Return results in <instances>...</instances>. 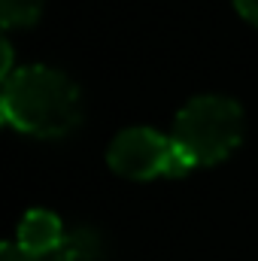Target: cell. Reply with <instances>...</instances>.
<instances>
[{
	"label": "cell",
	"instance_id": "obj_1",
	"mask_svg": "<svg viewBox=\"0 0 258 261\" xmlns=\"http://www.w3.org/2000/svg\"><path fill=\"white\" fill-rule=\"evenodd\" d=\"M3 119L31 137H64L82 122V97L76 82L55 67H18L3 79Z\"/></svg>",
	"mask_w": 258,
	"mask_h": 261
},
{
	"label": "cell",
	"instance_id": "obj_2",
	"mask_svg": "<svg viewBox=\"0 0 258 261\" xmlns=\"http://www.w3.org/2000/svg\"><path fill=\"white\" fill-rule=\"evenodd\" d=\"M243 140V110L237 100L222 94H203L189 100L176 122L173 143L197 164L225 161Z\"/></svg>",
	"mask_w": 258,
	"mask_h": 261
},
{
	"label": "cell",
	"instance_id": "obj_3",
	"mask_svg": "<svg viewBox=\"0 0 258 261\" xmlns=\"http://www.w3.org/2000/svg\"><path fill=\"white\" fill-rule=\"evenodd\" d=\"M107 161L119 176L128 179H155V176H186L194 161L173 143L152 128H128L113 137Z\"/></svg>",
	"mask_w": 258,
	"mask_h": 261
},
{
	"label": "cell",
	"instance_id": "obj_4",
	"mask_svg": "<svg viewBox=\"0 0 258 261\" xmlns=\"http://www.w3.org/2000/svg\"><path fill=\"white\" fill-rule=\"evenodd\" d=\"M64 237L67 234H64L61 219L55 213H49V210H31L18 222V231H15V243L24 252H31V255H37L43 261H49L61 249Z\"/></svg>",
	"mask_w": 258,
	"mask_h": 261
},
{
	"label": "cell",
	"instance_id": "obj_5",
	"mask_svg": "<svg viewBox=\"0 0 258 261\" xmlns=\"http://www.w3.org/2000/svg\"><path fill=\"white\" fill-rule=\"evenodd\" d=\"M100 258V237L91 228H79L70 237H64L61 249L49 261H97Z\"/></svg>",
	"mask_w": 258,
	"mask_h": 261
},
{
	"label": "cell",
	"instance_id": "obj_6",
	"mask_svg": "<svg viewBox=\"0 0 258 261\" xmlns=\"http://www.w3.org/2000/svg\"><path fill=\"white\" fill-rule=\"evenodd\" d=\"M46 0H0V21L6 31L12 28H28L40 18Z\"/></svg>",
	"mask_w": 258,
	"mask_h": 261
},
{
	"label": "cell",
	"instance_id": "obj_7",
	"mask_svg": "<svg viewBox=\"0 0 258 261\" xmlns=\"http://www.w3.org/2000/svg\"><path fill=\"white\" fill-rule=\"evenodd\" d=\"M0 261H43V258L24 252L18 243H3V249H0Z\"/></svg>",
	"mask_w": 258,
	"mask_h": 261
},
{
	"label": "cell",
	"instance_id": "obj_8",
	"mask_svg": "<svg viewBox=\"0 0 258 261\" xmlns=\"http://www.w3.org/2000/svg\"><path fill=\"white\" fill-rule=\"evenodd\" d=\"M234 3H237V12H240L246 21L258 24V0H234Z\"/></svg>",
	"mask_w": 258,
	"mask_h": 261
}]
</instances>
